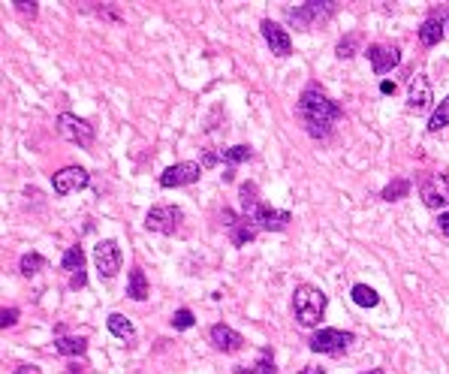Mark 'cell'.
<instances>
[{"label":"cell","instance_id":"cell-1","mask_svg":"<svg viewBox=\"0 0 449 374\" xmlns=\"http://www.w3.org/2000/svg\"><path fill=\"white\" fill-rule=\"evenodd\" d=\"M299 118L305 121V130L314 139H329L332 127L344 118V109L323 91V88L307 85L299 97Z\"/></svg>","mask_w":449,"mask_h":374},{"label":"cell","instance_id":"cell-2","mask_svg":"<svg viewBox=\"0 0 449 374\" xmlns=\"http://www.w3.org/2000/svg\"><path fill=\"white\" fill-rule=\"evenodd\" d=\"M326 305H329V296L319 287H311V284H302L292 293V311H296L299 326H305V329L319 326V320L326 314Z\"/></svg>","mask_w":449,"mask_h":374},{"label":"cell","instance_id":"cell-3","mask_svg":"<svg viewBox=\"0 0 449 374\" xmlns=\"http://www.w3.org/2000/svg\"><path fill=\"white\" fill-rule=\"evenodd\" d=\"M356 341L353 332H344V329H319L311 335V341H307V347H311L314 353H326V356H344L350 350V344Z\"/></svg>","mask_w":449,"mask_h":374},{"label":"cell","instance_id":"cell-4","mask_svg":"<svg viewBox=\"0 0 449 374\" xmlns=\"http://www.w3.org/2000/svg\"><path fill=\"white\" fill-rule=\"evenodd\" d=\"M181 224H184V212L178 209V205H154V209L145 214V227L151 233H160V236L181 233Z\"/></svg>","mask_w":449,"mask_h":374},{"label":"cell","instance_id":"cell-5","mask_svg":"<svg viewBox=\"0 0 449 374\" xmlns=\"http://www.w3.org/2000/svg\"><path fill=\"white\" fill-rule=\"evenodd\" d=\"M58 133L67 142H73V145H79V148L94 145V127L85 118H79V115H73V112H63L58 118Z\"/></svg>","mask_w":449,"mask_h":374},{"label":"cell","instance_id":"cell-6","mask_svg":"<svg viewBox=\"0 0 449 374\" xmlns=\"http://www.w3.org/2000/svg\"><path fill=\"white\" fill-rule=\"evenodd\" d=\"M419 197L426 209H443L449 205V172H434L419 185Z\"/></svg>","mask_w":449,"mask_h":374},{"label":"cell","instance_id":"cell-7","mask_svg":"<svg viewBox=\"0 0 449 374\" xmlns=\"http://www.w3.org/2000/svg\"><path fill=\"white\" fill-rule=\"evenodd\" d=\"M121 248H118V241H112V239H102L97 241V248H94V266H97V272L100 278H115L121 272Z\"/></svg>","mask_w":449,"mask_h":374},{"label":"cell","instance_id":"cell-8","mask_svg":"<svg viewBox=\"0 0 449 374\" xmlns=\"http://www.w3.org/2000/svg\"><path fill=\"white\" fill-rule=\"evenodd\" d=\"M284 12H287V19L296 24V28L307 31V28H314V21L329 19L332 12H335V4H317V0H311V4H302V6H296V9L287 6Z\"/></svg>","mask_w":449,"mask_h":374},{"label":"cell","instance_id":"cell-9","mask_svg":"<svg viewBox=\"0 0 449 374\" xmlns=\"http://www.w3.org/2000/svg\"><path fill=\"white\" fill-rule=\"evenodd\" d=\"M88 185H91V175H88V170H82V166H63L60 172L51 175V187H55V193H60V197L79 193Z\"/></svg>","mask_w":449,"mask_h":374},{"label":"cell","instance_id":"cell-10","mask_svg":"<svg viewBox=\"0 0 449 374\" xmlns=\"http://www.w3.org/2000/svg\"><path fill=\"white\" fill-rule=\"evenodd\" d=\"M368 61H371V70L377 76H386L401 63V48L395 43H371L368 46Z\"/></svg>","mask_w":449,"mask_h":374},{"label":"cell","instance_id":"cell-11","mask_svg":"<svg viewBox=\"0 0 449 374\" xmlns=\"http://www.w3.org/2000/svg\"><path fill=\"white\" fill-rule=\"evenodd\" d=\"M199 175H202V166L194 163V160H184V163H175L169 166V170H163V175L157 178L160 187H187V185H196L199 182Z\"/></svg>","mask_w":449,"mask_h":374},{"label":"cell","instance_id":"cell-12","mask_svg":"<svg viewBox=\"0 0 449 374\" xmlns=\"http://www.w3.org/2000/svg\"><path fill=\"white\" fill-rule=\"evenodd\" d=\"M260 31H263V40L268 43V48H272V55H278V58H290V55H292L290 31H284L278 21L265 19V21L260 24Z\"/></svg>","mask_w":449,"mask_h":374},{"label":"cell","instance_id":"cell-13","mask_svg":"<svg viewBox=\"0 0 449 374\" xmlns=\"http://www.w3.org/2000/svg\"><path fill=\"white\" fill-rule=\"evenodd\" d=\"M434 103V91L426 76H413L410 79V88H407V109L410 112H426Z\"/></svg>","mask_w":449,"mask_h":374},{"label":"cell","instance_id":"cell-14","mask_svg":"<svg viewBox=\"0 0 449 374\" xmlns=\"http://www.w3.org/2000/svg\"><path fill=\"white\" fill-rule=\"evenodd\" d=\"M60 266L73 275V281H70V287H73V290L85 287V281H88V278H85V251L79 248V244H75V248H67V251H63Z\"/></svg>","mask_w":449,"mask_h":374},{"label":"cell","instance_id":"cell-15","mask_svg":"<svg viewBox=\"0 0 449 374\" xmlns=\"http://www.w3.org/2000/svg\"><path fill=\"white\" fill-rule=\"evenodd\" d=\"M208 338H211V344H214V347H217V350H221V353H236V350H241V347H245V338H241V335H238L236 329L223 326V323L211 326Z\"/></svg>","mask_w":449,"mask_h":374},{"label":"cell","instance_id":"cell-16","mask_svg":"<svg viewBox=\"0 0 449 374\" xmlns=\"http://www.w3.org/2000/svg\"><path fill=\"white\" fill-rule=\"evenodd\" d=\"M253 224H260L263 229H272V233H280V229H287V224L292 221L290 212H278V209H268V205H260L256 214L250 217Z\"/></svg>","mask_w":449,"mask_h":374},{"label":"cell","instance_id":"cell-17","mask_svg":"<svg viewBox=\"0 0 449 374\" xmlns=\"http://www.w3.org/2000/svg\"><path fill=\"white\" fill-rule=\"evenodd\" d=\"M127 296H130V299H136V302H145L148 296H151L148 278H145V272H142L139 266L130 269V278H127Z\"/></svg>","mask_w":449,"mask_h":374},{"label":"cell","instance_id":"cell-18","mask_svg":"<svg viewBox=\"0 0 449 374\" xmlns=\"http://www.w3.org/2000/svg\"><path fill=\"white\" fill-rule=\"evenodd\" d=\"M419 40H422V46H438L440 40H443V21L438 19V16H428L426 21H422V28H419Z\"/></svg>","mask_w":449,"mask_h":374},{"label":"cell","instance_id":"cell-19","mask_svg":"<svg viewBox=\"0 0 449 374\" xmlns=\"http://www.w3.org/2000/svg\"><path fill=\"white\" fill-rule=\"evenodd\" d=\"M250 224H253V221H248V217H241V221H236L233 227H229V241H233L236 248H245L248 241H253L256 229H253Z\"/></svg>","mask_w":449,"mask_h":374},{"label":"cell","instance_id":"cell-20","mask_svg":"<svg viewBox=\"0 0 449 374\" xmlns=\"http://www.w3.org/2000/svg\"><path fill=\"white\" fill-rule=\"evenodd\" d=\"M106 326H109V332L115 335V338H124V341H130L133 335H136V329H133V323L127 320L124 314H109V320H106Z\"/></svg>","mask_w":449,"mask_h":374},{"label":"cell","instance_id":"cell-21","mask_svg":"<svg viewBox=\"0 0 449 374\" xmlns=\"http://www.w3.org/2000/svg\"><path fill=\"white\" fill-rule=\"evenodd\" d=\"M350 296H353V302H356L359 308H377V305H380L377 290H371L368 284H356V287L350 290Z\"/></svg>","mask_w":449,"mask_h":374},{"label":"cell","instance_id":"cell-22","mask_svg":"<svg viewBox=\"0 0 449 374\" xmlns=\"http://www.w3.org/2000/svg\"><path fill=\"white\" fill-rule=\"evenodd\" d=\"M260 199H256V185L248 182V185H241V212H245V217L250 221V217L256 214V209H260Z\"/></svg>","mask_w":449,"mask_h":374},{"label":"cell","instance_id":"cell-23","mask_svg":"<svg viewBox=\"0 0 449 374\" xmlns=\"http://www.w3.org/2000/svg\"><path fill=\"white\" fill-rule=\"evenodd\" d=\"M85 350H88L85 338H58L55 341V353H60V356H82Z\"/></svg>","mask_w":449,"mask_h":374},{"label":"cell","instance_id":"cell-24","mask_svg":"<svg viewBox=\"0 0 449 374\" xmlns=\"http://www.w3.org/2000/svg\"><path fill=\"white\" fill-rule=\"evenodd\" d=\"M410 193V182L407 178H395V182H389L386 187H383V199L386 202H398V199H404Z\"/></svg>","mask_w":449,"mask_h":374},{"label":"cell","instance_id":"cell-25","mask_svg":"<svg viewBox=\"0 0 449 374\" xmlns=\"http://www.w3.org/2000/svg\"><path fill=\"white\" fill-rule=\"evenodd\" d=\"M440 127H449V97L440 100V106L431 112V118H428V130L431 133H438Z\"/></svg>","mask_w":449,"mask_h":374},{"label":"cell","instance_id":"cell-26","mask_svg":"<svg viewBox=\"0 0 449 374\" xmlns=\"http://www.w3.org/2000/svg\"><path fill=\"white\" fill-rule=\"evenodd\" d=\"M250 157H253L250 145H233V148H226V151H223V160L229 163V170H233L236 163H248Z\"/></svg>","mask_w":449,"mask_h":374},{"label":"cell","instance_id":"cell-27","mask_svg":"<svg viewBox=\"0 0 449 374\" xmlns=\"http://www.w3.org/2000/svg\"><path fill=\"white\" fill-rule=\"evenodd\" d=\"M236 374H278V368H275V363H272V356L263 353V359H260L256 365H250V368H248V365H238Z\"/></svg>","mask_w":449,"mask_h":374},{"label":"cell","instance_id":"cell-28","mask_svg":"<svg viewBox=\"0 0 449 374\" xmlns=\"http://www.w3.org/2000/svg\"><path fill=\"white\" fill-rule=\"evenodd\" d=\"M43 266H46V260H43L40 254H24L21 260H19V272L31 278V275H36V272H40Z\"/></svg>","mask_w":449,"mask_h":374},{"label":"cell","instance_id":"cell-29","mask_svg":"<svg viewBox=\"0 0 449 374\" xmlns=\"http://www.w3.org/2000/svg\"><path fill=\"white\" fill-rule=\"evenodd\" d=\"M196 323V317H194V311H190V308H178V311L172 314V326L175 329H190Z\"/></svg>","mask_w":449,"mask_h":374},{"label":"cell","instance_id":"cell-30","mask_svg":"<svg viewBox=\"0 0 449 374\" xmlns=\"http://www.w3.org/2000/svg\"><path fill=\"white\" fill-rule=\"evenodd\" d=\"M356 43H359V36H347V40H341L338 43V58H353V51H356Z\"/></svg>","mask_w":449,"mask_h":374},{"label":"cell","instance_id":"cell-31","mask_svg":"<svg viewBox=\"0 0 449 374\" xmlns=\"http://www.w3.org/2000/svg\"><path fill=\"white\" fill-rule=\"evenodd\" d=\"M16 320H19V308H4V314H0V326L9 329V326H16Z\"/></svg>","mask_w":449,"mask_h":374},{"label":"cell","instance_id":"cell-32","mask_svg":"<svg viewBox=\"0 0 449 374\" xmlns=\"http://www.w3.org/2000/svg\"><path fill=\"white\" fill-rule=\"evenodd\" d=\"M438 229H440V233L449 239V212H443V214L438 217Z\"/></svg>","mask_w":449,"mask_h":374},{"label":"cell","instance_id":"cell-33","mask_svg":"<svg viewBox=\"0 0 449 374\" xmlns=\"http://www.w3.org/2000/svg\"><path fill=\"white\" fill-rule=\"evenodd\" d=\"M12 374H43V371L36 368V365H19V368L12 371Z\"/></svg>","mask_w":449,"mask_h":374},{"label":"cell","instance_id":"cell-34","mask_svg":"<svg viewBox=\"0 0 449 374\" xmlns=\"http://www.w3.org/2000/svg\"><path fill=\"white\" fill-rule=\"evenodd\" d=\"M299 374H326V371H323V368H317V365H305Z\"/></svg>","mask_w":449,"mask_h":374},{"label":"cell","instance_id":"cell-35","mask_svg":"<svg viewBox=\"0 0 449 374\" xmlns=\"http://www.w3.org/2000/svg\"><path fill=\"white\" fill-rule=\"evenodd\" d=\"M380 91H383V94H395V82H383Z\"/></svg>","mask_w":449,"mask_h":374},{"label":"cell","instance_id":"cell-36","mask_svg":"<svg viewBox=\"0 0 449 374\" xmlns=\"http://www.w3.org/2000/svg\"><path fill=\"white\" fill-rule=\"evenodd\" d=\"M21 12H31V16H33V12H36V4H16Z\"/></svg>","mask_w":449,"mask_h":374},{"label":"cell","instance_id":"cell-37","mask_svg":"<svg viewBox=\"0 0 449 374\" xmlns=\"http://www.w3.org/2000/svg\"><path fill=\"white\" fill-rule=\"evenodd\" d=\"M67 374H82V368H79V365H70V368H67Z\"/></svg>","mask_w":449,"mask_h":374},{"label":"cell","instance_id":"cell-38","mask_svg":"<svg viewBox=\"0 0 449 374\" xmlns=\"http://www.w3.org/2000/svg\"><path fill=\"white\" fill-rule=\"evenodd\" d=\"M365 374H383V371H380V368H374V371H365Z\"/></svg>","mask_w":449,"mask_h":374}]
</instances>
